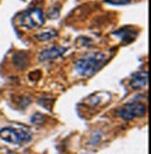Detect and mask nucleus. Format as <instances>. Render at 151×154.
I'll return each instance as SVG.
<instances>
[{
  "instance_id": "6e6552de",
  "label": "nucleus",
  "mask_w": 151,
  "mask_h": 154,
  "mask_svg": "<svg viewBox=\"0 0 151 154\" xmlns=\"http://www.w3.org/2000/svg\"><path fill=\"white\" fill-rule=\"evenodd\" d=\"M13 63L14 65L20 69H23L28 65V56L27 53L23 51L17 52L13 57Z\"/></svg>"
},
{
  "instance_id": "7ed1b4c3",
  "label": "nucleus",
  "mask_w": 151,
  "mask_h": 154,
  "mask_svg": "<svg viewBox=\"0 0 151 154\" xmlns=\"http://www.w3.org/2000/svg\"><path fill=\"white\" fill-rule=\"evenodd\" d=\"M44 14L43 11L38 8H30L19 15L18 23L23 28L32 30L39 28L44 24Z\"/></svg>"
},
{
  "instance_id": "423d86ee",
  "label": "nucleus",
  "mask_w": 151,
  "mask_h": 154,
  "mask_svg": "<svg viewBox=\"0 0 151 154\" xmlns=\"http://www.w3.org/2000/svg\"><path fill=\"white\" fill-rule=\"evenodd\" d=\"M67 48L61 47V46H53L50 48H48L46 50H43L39 54V61L41 62H46V61H51L54 60L66 51Z\"/></svg>"
},
{
  "instance_id": "f257e3e1",
  "label": "nucleus",
  "mask_w": 151,
  "mask_h": 154,
  "mask_svg": "<svg viewBox=\"0 0 151 154\" xmlns=\"http://www.w3.org/2000/svg\"><path fill=\"white\" fill-rule=\"evenodd\" d=\"M109 57L102 51H95L78 59L75 63V69L77 73L81 77H91L100 70Z\"/></svg>"
},
{
  "instance_id": "9d476101",
  "label": "nucleus",
  "mask_w": 151,
  "mask_h": 154,
  "mask_svg": "<svg viewBox=\"0 0 151 154\" xmlns=\"http://www.w3.org/2000/svg\"><path fill=\"white\" fill-rule=\"evenodd\" d=\"M131 0H104L106 4L112 6H125L128 5Z\"/></svg>"
},
{
  "instance_id": "9b49d317",
  "label": "nucleus",
  "mask_w": 151,
  "mask_h": 154,
  "mask_svg": "<svg viewBox=\"0 0 151 154\" xmlns=\"http://www.w3.org/2000/svg\"><path fill=\"white\" fill-rule=\"evenodd\" d=\"M44 120H45V118H44L43 115L39 114V113H37L35 114L32 118V122L35 123V124H42L44 122Z\"/></svg>"
},
{
  "instance_id": "39448f33",
  "label": "nucleus",
  "mask_w": 151,
  "mask_h": 154,
  "mask_svg": "<svg viewBox=\"0 0 151 154\" xmlns=\"http://www.w3.org/2000/svg\"><path fill=\"white\" fill-rule=\"evenodd\" d=\"M148 84V72L145 70L138 71L131 76L130 86L132 90H141Z\"/></svg>"
},
{
  "instance_id": "20e7f679",
  "label": "nucleus",
  "mask_w": 151,
  "mask_h": 154,
  "mask_svg": "<svg viewBox=\"0 0 151 154\" xmlns=\"http://www.w3.org/2000/svg\"><path fill=\"white\" fill-rule=\"evenodd\" d=\"M146 112V106L141 102H132L127 103L121 106L118 115L124 121H131L135 118L143 117Z\"/></svg>"
},
{
  "instance_id": "1a4fd4ad",
  "label": "nucleus",
  "mask_w": 151,
  "mask_h": 154,
  "mask_svg": "<svg viewBox=\"0 0 151 154\" xmlns=\"http://www.w3.org/2000/svg\"><path fill=\"white\" fill-rule=\"evenodd\" d=\"M57 35V32L55 30H49V31H44L40 34H38L35 35V38L39 41H45L54 38Z\"/></svg>"
},
{
  "instance_id": "0eeeda50",
  "label": "nucleus",
  "mask_w": 151,
  "mask_h": 154,
  "mask_svg": "<svg viewBox=\"0 0 151 154\" xmlns=\"http://www.w3.org/2000/svg\"><path fill=\"white\" fill-rule=\"evenodd\" d=\"M114 35H116V37H119L121 38V40L125 43H129L132 40H134V38L137 37V31L131 29V28H127V27H123V28L118 30L117 32H115Z\"/></svg>"
},
{
  "instance_id": "f03ea898",
  "label": "nucleus",
  "mask_w": 151,
  "mask_h": 154,
  "mask_svg": "<svg viewBox=\"0 0 151 154\" xmlns=\"http://www.w3.org/2000/svg\"><path fill=\"white\" fill-rule=\"evenodd\" d=\"M0 138L12 145H21L31 140L32 133L27 128H17L8 126L0 130Z\"/></svg>"
}]
</instances>
